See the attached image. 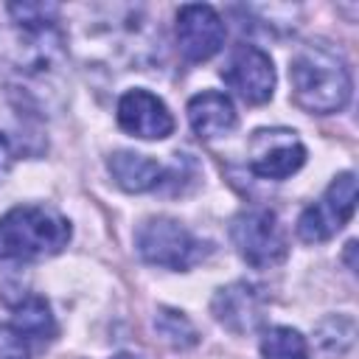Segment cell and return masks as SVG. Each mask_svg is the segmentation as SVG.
Returning a JSON list of instances; mask_svg holds the SVG:
<instances>
[{
    "instance_id": "9a60e30c",
    "label": "cell",
    "mask_w": 359,
    "mask_h": 359,
    "mask_svg": "<svg viewBox=\"0 0 359 359\" xmlns=\"http://www.w3.org/2000/svg\"><path fill=\"white\" fill-rule=\"evenodd\" d=\"M353 337H356V323L342 314L323 320L317 328V342L328 353H345L353 345Z\"/></svg>"
},
{
    "instance_id": "ac0fdd59",
    "label": "cell",
    "mask_w": 359,
    "mask_h": 359,
    "mask_svg": "<svg viewBox=\"0 0 359 359\" xmlns=\"http://www.w3.org/2000/svg\"><path fill=\"white\" fill-rule=\"evenodd\" d=\"M8 165H11V154H8V143L3 140V135H0V177L8 171Z\"/></svg>"
},
{
    "instance_id": "4fadbf2b",
    "label": "cell",
    "mask_w": 359,
    "mask_h": 359,
    "mask_svg": "<svg viewBox=\"0 0 359 359\" xmlns=\"http://www.w3.org/2000/svg\"><path fill=\"white\" fill-rule=\"evenodd\" d=\"M14 328H17L22 337L50 339L53 331H56V323H53V314H50L48 300L39 297V294L25 297V300L14 309Z\"/></svg>"
},
{
    "instance_id": "9c48e42d",
    "label": "cell",
    "mask_w": 359,
    "mask_h": 359,
    "mask_svg": "<svg viewBox=\"0 0 359 359\" xmlns=\"http://www.w3.org/2000/svg\"><path fill=\"white\" fill-rule=\"evenodd\" d=\"M118 123L123 132L143 140H163L174 132L168 107L149 90H129L118 101Z\"/></svg>"
},
{
    "instance_id": "e0dca14e",
    "label": "cell",
    "mask_w": 359,
    "mask_h": 359,
    "mask_svg": "<svg viewBox=\"0 0 359 359\" xmlns=\"http://www.w3.org/2000/svg\"><path fill=\"white\" fill-rule=\"evenodd\" d=\"M0 359H28V342L14 325H0Z\"/></svg>"
},
{
    "instance_id": "30bf717a",
    "label": "cell",
    "mask_w": 359,
    "mask_h": 359,
    "mask_svg": "<svg viewBox=\"0 0 359 359\" xmlns=\"http://www.w3.org/2000/svg\"><path fill=\"white\" fill-rule=\"evenodd\" d=\"M210 309H213L216 320L224 328H230L233 334H247V331L258 328L264 320V297L247 280H236V283L219 289Z\"/></svg>"
},
{
    "instance_id": "8fae6325",
    "label": "cell",
    "mask_w": 359,
    "mask_h": 359,
    "mask_svg": "<svg viewBox=\"0 0 359 359\" xmlns=\"http://www.w3.org/2000/svg\"><path fill=\"white\" fill-rule=\"evenodd\" d=\"M188 121H191V129L205 140L224 137L238 123L233 101L216 90H205L188 101Z\"/></svg>"
},
{
    "instance_id": "d6986e66",
    "label": "cell",
    "mask_w": 359,
    "mask_h": 359,
    "mask_svg": "<svg viewBox=\"0 0 359 359\" xmlns=\"http://www.w3.org/2000/svg\"><path fill=\"white\" fill-rule=\"evenodd\" d=\"M353 252H356V241H348V264H351V269L356 266L353 264Z\"/></svg>"
},
{
    "instance_id": "52a82bcc",
    "label": "cell",
    "mask_w": 359,
    "mask_h": 359,
    "mask_svg": "<svg viewBox=\"0 0 359 359\" xmlns=\"http://www.w3.org/2000/svg\"><path fill=\"white\" fill-rule=\"evenodd\" d=\"M222 79L247 104H264L272 98V90H275L272 59L255 45H238L230 53L227 65L222 67Z\"/></svg>"
},
{
    "instance_id": "5b68a950",
    "label": "cell",
    "mask_w": 359,
    "mask_h": 359,
    "mask_svg": "<svg viewBox=\"0 0 359 359\" xmlns=\"http://www.w3.org/2000/svg\"><path fill=\"white\" fill-rule=\"evenodd\" d=\"M356 208V177L351 171L334 177V182L325 188L323 199L309 205L297 219V236L309 244L331 238L342 224L351 222Z\"/></svg>"
},
{
    "instance_id": "7a4b0ae2",
    "label": "cell",
    "mask_w": 359,
    "mask_h": 359,
    "mask_svg": "<svg viewBox=\"0 0 359 359\" xmlns=\"http://www.w3.org/2000/svg\"><path fill=\"white\" fill-rule=\"evenodd\" d=\"M70 222L42 205H17L0 216V264L22 266L62 252L70 241Z\"/></svg>"
},
{
    "instance_id": "ffe728a7",
    "label": "cell",
    "mask_w": 359,
    "mask_h": 359,
    "mask_svg": "<svg viewBox=\"0 0 359 359\" xmlns=\"http://www.w3.org/2000/svg\"><path fill=\"white\" fill-rule=\"evenodd\" d=\"M112 359H140V356H135V353H118V356H112Z\"/></svg>"
},
{
    "instance_id": "5bb4252c",
    "label": "cell",
    "mask_w": 359,
    "mask_h": 359,
    "mask_svg": "<svg viewBox=\"0 0 359 359\" xmlns=\"http://www.w3.org/2000/svg\"><path fill=\"white\" fill-rule=\"evenodd\" d=\"M261 353H264V359H309L303 334L294 328H286V325H275L264 334Z\"/></svg>"
},
{
    "instance_id": "3957f363",
    "label": "cell",
    "mask_w": 359,
    "mask_h": 359,
    "mask_svg": "<svg viewBox=\"0 0 359 359\" xmlns=\"http://www.w3.org/2000/svg\"><path fill=\"white\" fill-rule=\"evenodd\" d=\"M135 247L143 261L165 269H191L210 252L202 238L168 216L146 219L135 233Z\"/></svg>"
},
{
    "instance_id": "8992f818",
    "label": "cell",
    "mask_w": 359,
    "mask_h": 359,
    "mask_svg": "<svg viewBox=\"0 0 359 359\" xmlns=\"http://www.w3.org/2000/svg\"><path fill=\"white\" fill-rule=\"evenodd\" d=\"M306 163V146L292 129H258L250 137V168L264 180H286Z\"/></svg>"
},
{
    "instance_id": "6da1fadb",
    "label": "cell",
    "mask_w": 359,
    "mask_h": 359,
    "mask_svg": "<svg viewBox=\"0 0 359 359\" xmlns=\"http://www.w3.org/2000/svg\"><path fill=\"white\" fill-rule=\"evenodd\" d=\"M292 101L311 115L339 112L351 98L345 59L325 45H303L289 62Z\"/></svg>"
},
{
    "instance_id": "2e32d148",
    "label": "cell",
    "mask_w": 359,
    "mask_h": 359,
    "mask_svg": "<svg viewBox=\"0 0 359 359\" xmlns=\"http://www.w3.org/2000/svg\"><path fill=\"white\" fill-rule=\"evenodd\" d=\"M154 328L163 334L165 342H171L174 348H191L196 342V328L191 325L188 317H182L174 309H160L154 317Z\"/></svg>"
},
{
    "instance_id": "7c38bea8",
    "label": "cell",
    "mask_w": 359,
    "mask_h": 359,
    "mask_svg": "<svg viewBox=\"0 0 359 359\" xmlns=\"http://www.w3.org/2000/svg\"><path fill=\"white\" fill-rule=\"evenodd\" d=\"M109 174L115 177V182L123 188V191H132V194H140V191H149L160 182L163 177V168L160 163L149 160L146 154H137V151H115L109 157Z\"/></svg>"
},
{
    "instance_id": "277c9868",
    "label": "cell",
    "mask_w": 359,
    "mask_h": 359,
    "mask_svg": "<svg viewBox=\"0 0 359 359\" xmlns=\"http://www.w3.org/2000/svg\"><path fill=\"white\" fill-rule=\"evenodd\" d=\"M230 238H233L238 255L255 269L278 266L289 252L286 233H283L278 216L266 208L241 210L230 224Z\"/></svg>"
},
{
    "instance_id": "ba28073f",
    "label": "cell",
    "mask_w": 359,
    "mask_h": 359,
    "mask_svg": "<svg viewBox=\"0 0 359 359\" xmlns=\"http://www.w3.org/2000/svg\"><path fill=\"white\" fill-rule=\"evenodd\" d=\"M224 22L216 8L205 3H188L177 11V45L185 59L205 62L224 45Z\"/></svg>"
}]
</instances>
